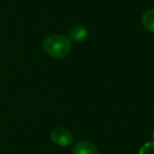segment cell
<instances>
[{"mask_svg": "<svg viewBox=\"0 0 154 154\" xmlns=\"http://www.w3.org/2000/svg\"><path fill=\"white\" fill-rule=\"evenodd\" d=\"M139 154H154V141L143 143L139 150Z\"/></svg>", "mask_w": 154, "mask_h": 154, "instance_id": "obj_6", "label": "cell"}, {"mask_svg": "<svg viewBox=\"0 0 154 154\" xmlns=\"http://www.w3.org/2000/svg\"><path fill=\"white\" fill-rule=\"evenodd\" d=\"M43 51L53 58H63L68 56L72 49L71 40L62 35H51L43 40Z\"/></svg>", "mask_w": 154, "mask_h": 154, "instance_id": "obj_1", "label": "cell"}, {"mask_svg": "<svg viewBox=\"0 0 154 154\" xmlns=\"http://www.w3.org/2000/svg\"><path fill=\"white\" fill-rule=\"evenodd\" d=\"M152 136H153V141H154V130H153V133H152Z\"/></svg>", "mask_w": 154, "mask_h": 154, "instance_id": "obj_7", "label": "cell"}, {"mask_svg": "<svg viewBox=\"0 0 154 154\" xmlns=\"http://www.w3.org/2000/svg\"><path fill=\"white\" fill-rule=\"evenodd\" d=\"M73 154H98L97 148L90 141H80L73 148Z\"/></svg>", "mask_w": 154, "mask_h": 154, "instance_id": "obj_4", "label": "cell"}, {"mask_svg": "<svg viewBox=\"0 0 154 154\" xmlns=\"http://www.w3.org/2000/svg\"><path fill=\"white\" fill-rule=\"evenodd\" d=\"M141 22L147 31L154 33V10H148L143 14Z\"/></svg>", "mask_w": 154, "mask_h": 154, "instance_id": "obj_5", "label": "cell"}, {"mask_svg": "<svg viewBox=\"0 0 154 154\" xmlns=\"http://www.w3.org/2000/svg\"><path fill=\"white\" fill-rule=\"evenodd\" d=\"M51 139L54 143L60 147H68L73 143V135L64 128H55L51 133Z\"/></svg>", "mask_w": 154, "mask_h": 154, "instance_id": "obj_2", "label": "cell"}, {"mask_svg": "<svg viewBox=\"0 0 154 154\" xmlns=\"http://www.w3.org/2000/svg\"><path fill=\"white\" fill-rule=\"evenodd\" d=\"M88 30L84 26H75L69 34V39L75 43H80L85 41L88 37Z\"/></svg>", "mask_w": 154, "mask_h": 154, "instance_id": "obj_3", "label": "cell"}]
</instances>
